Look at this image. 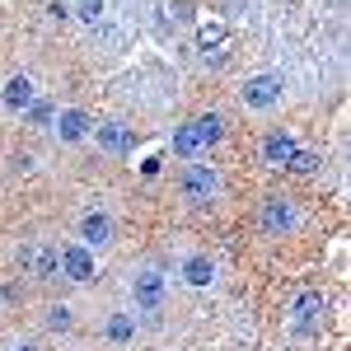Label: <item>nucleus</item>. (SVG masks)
<instances>
[{"instance_id": "obj_18", "label": "nucleus", "mask_w": 351, "mask_h": 351, "mask_svg": "<svg viewBox=\"0 0 351 351\" xmlns=\"http://www.w3.org/2000/svg\"><path fill=\"white\" fill-rule=\"evenodd\" d=\"M71 324H75V314H71L66 304H52V309H47V328H52V332H66Z\"/></svg>"}, {"instance_id": "obj_21", "label": "nucleus", "mask_w": 351, "mask_h": 351, "mask_svg": "<svg viewBox=\"0 0 351 351\" xmlns=\"http://www.w3.org/2000/svg\"><path fill=\"white\" fill-rule=\"evenodd\" d=\"M14 351H33V347H14Z\"/></svg>"}, {"instance_id": "obj_4", "label": "nucleus", "mask_w": 351, "mask_h": 351, "mask_svg": "<svg viewBox=\"0 0 351 351\" xmlns=\"http://www.w3.org/2000/svg\"><path fill=\"white\" fill-rule=\"evenodd\" d=\"M132 300H136V309L155 314V309L164 304V276L160 271H136L132 276Z\"/></svg>"}, {"instance_id": "obj_13", "label": "nucleus", "mask_w": 351, "mask_h": 351, "mask_svg": "<svg viewBox=\"0 0 351 351\" xmlns=\"http://www.w3.org/2000/svg\"><path fill=\"white\" fill-rule=\"evenodd\" d=\"M202 150H206V136H202L197 122H188V127L173 132V155H178V160H197Z\"/></svg>"}, {"instance_id": "obj_5", "label": "nucleus", "mask_w": 351, "mask_h": 351, "mask_svg": "<svg viewBox=\"0 0 351 351\" xmlns=\"http://www.w3.org/2000/svg\"><path fill=\"white\" fill-rule=\"evenodd\" d=\"M324 309H328L324 295L304 291V295L291 304V328H295V332H314V328H319V319H324Z\"/></svg>"}, {"instance_id": "obj_14", "label": "nucleus", "mask_w": 351, "mask_h": 351, "mask_svg": "<svg viewBox=\"0 0 351 351\" xmlns=\"http://www.w3.org/2000/svg\"><path fill=\"white\" fill-rule=\"evenodd\" d=\"M183 281L197 286V291H202V286H211V281H216V263H211L206 253H192L188 263H183Z\"/></svg>"}, {"instance_id": "obj_7", "label": "nucleus", "mask_w": 351, "mask_h": 351, "mask_svg": "<svg viewBox=\"0 0 351 351\" xmlns=\"http://www.w3.org/2000/svg\"><path fill=\"white\" fill-rule=\"evenodd\" d=\"M61 271H66V281H94V258H89V248L84 243H71V248H61Z\"/></svg>"}, {"instance_id": "obj_8", "label": "nucleus", "mask_w": 351, "mask_h": 351, "mask_svg": "<svg viewBox=\"0 0 351 351\" xmlns=\"http://www.w3.org/2000/svg\"><path fill=\"white\" fill-rule=\"evenodd\" d=\"M80 239H84V248H108L112 243V216L108 211H89V216H80Z\"/></svg>"}, {"instance_id": "obj_16", "label": "nucleus", "mask_w": 351, "mask_h": 351, "mask_svg": "<svg viewBox=\"0 0 351 351\" xmlns=\"http://www.w3.org/2000/svg\"><path fill=\"white\" fill-rule=\"evenodd\" d=\"M197 127H202V136H206V150H211L220 136H225V117H220V112H206V117H197Z\"/></svg>"}, {"instance_id": "obj_12", "label": "nucleus", "mask_w": 351, "mask_h": 351, "mask_svg": "<svg viewBox=\"0 0 351 351\" xmlns=\"http://www.w3.org/2000/svg\"><path fill=\"white\" fill-rule=\"evenodd\" d=\"M94 136H99V145H104L108 155H127V150L136 145L132 127H122V122H99V127H94Z\"/></svg>"}, {"instance_id": "obj_3", "label": "nucleus", "mask_w": 351, "mask_h": 351, "mask_svg": "<svg viewBox=\"0 0 351 351\" xmlns=\"http://www.w3.org/2000/svg\"><path fill=\"white\" fill-rule=\"evenodd\" d=\"M19 263H24L38 281H56V276H61V248H52V243H28L24 253H19Z\"/></svg>"}, {"instance_id": "obj_6", "label": "nucleus", "mask_w": 351, "mask_h": 351, "mask_svg": "<svg viewBox=\"0 0 351 351\" xmlns=\"http://www.w3.org/2000/svg\"><path fill=\"white\" fill-rule=\"evenodd\" d=\"M52 132L66 141V145H75V141H84V136L94 132V122H89V112H80V108H61L52 117Z\"/></svg>"}, {"instance_id": "obj_9", "label": "nucleus", "mask_w": 351, "mask_h": 351, "mask_svg": "<svg viewBox=\"0 0 351 351\" xmlns=\"http://www.w3.org/2000/svg\"><path fill=\"white\" fill-rule=\"evenodd\" d=\"M295 155H300V145H295V136H291V132H271L267 141H263V160H267L271 169H291Z\"/></svg>"}, {"instance_id": "obj_10", "label": "nucleus", "mask_w": 351, "mask_h": 351, "mask_svg": "<svg viewBox=\"0 0 351 351\" xmlns=\"http://www.w3.org/2000/svg\"><path fill=\"white\" fill-rule=\"evenodd\" d=\"M263 230H267V234H286V230H295V206H291L286 197H271L267 206H263Z\"/></svg>"}, {"instance_id": "obj_1", "label": "nucleus", "mask_w": 351, "mask_h": 351, "mask_svg": "<svg viewBox=\"0 0 351 351\" xmlns=\"http://www.w3.org/2000/svg\"><path fill=\"white\" fill-rule=\"evenodd\" d=\"M183 202H192V206H211L220 197V173L211 169V164H188V173H183Z\"/></svg>"}, {"instance_id": "obj_11", "label": "nucleus", "mask_w": 351, "mask_h": 351, "mask_svg": "<svg viewBox=\"0 0 351 351\" xmlns=\"http://www.w3.org/2000/svg\"><path fill=\"white\" fill-rule=\"evenodd\" d=\"M33 99H38V89H33V80H28V75H10V80H5V89H0V104H5L10 112H24Z\"/></svg>"}, {"instance_id": "obj_20", "label": "nucleus", "mask_w": 351, "mask_h": 351, "mask_svg": "<svg viewBox=\"0 0 351 351\" xmlns=\"http://www.w3.org/2000/svg\"><path fill=\"white\" fill-rule=\"evenodd\" d=\"M314 164H319V160H314V155H309V150H300L295 160H291V169H295V173H309V169H314Z\"/></svg>"}, {"instance_id": "obj_17", "label": "nucleus", "mask_w": 351, "mask_h": 351, "mask_svg": "<svg viewBox=\"0 0 351 351\" xmlns=\"http://www.w3.org/2000/svg\"><path fill=\"white\" fill-rule=\"evenodd\" d=\"M24 117L33 122V127H52V117H56V112H52V104H47V99H33V104L24 108Z\"/></svg>"}, {"instance_id": "obj_19", "label": "nucleus", "mask_w": 351, "mask_h": 351, "mask_svg": "<svg viewBox=\"0 0 351 351\" xmlns=\"http://www.w3.org/2000/svg\"><path fill=\"white\" fill-rule=\"evenodd\" d=\"M99 14H104V0H80V19L84 24H99Z\"/></svg>"}, {"instance_id": "obj_2", "label": "nucleus", "mask_w": 351, "mask_h": 351, "mask_svg": "<svg viewBox=\"0 0 351 351\" xmlns=\"http://www.w3.org/2000/svg\"><path fill=\"white\" fill-rule=\"evenodd\" d=\"M281 94H286V84H281V75H248L239 89V99H243V108H253V112H267L281 104Z\"/></svg>"}, {"instance_id": "obj_15", "label": "nucleus", "mask_w": 351, "mask_h": 351, "mask_svg": "<svg viewBox=\"0 0 351 351\" xmlns=\"http://www.w3.org/2000/svg\"><path fill=\"white\" fill-rule=\"evenodd\" d=\"M104 332H108V342H132L136 337V314H112L108 324H104Z\"/></svg>"}]
</instances>
